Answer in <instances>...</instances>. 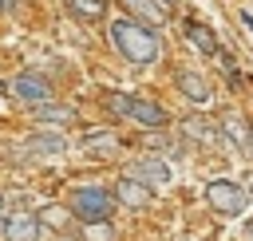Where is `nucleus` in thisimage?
I'll use <instances>...</instances> for the list:
<instances>
[{
	"instance_id": "f257e3e1",
	"label": "nucleus",
	"mask_w": 253,
	"mask_h": 241,
	"mask_svg": "<svg viewBox=\"0 0 253 241\" xmlns=\"http://www.w3.org/2000/svg\"><path fill=\"white\" fill-rule=\"evenodd\" d=\"M107 36H111V47H115L126 63L146 67V63H154V59L162 55V36H158L150 24H138V20H115V24L107 28Z\"/></svg>"
},
{
	"instance_id": "f03ea898",
	"label": "nucleus",
	"mask_w": 253,
	"mask_h": 241,
	"mask_svg": "<svg viewBox=\"0 0 253 241\" xmlns=\"http://www.w3.org/2000/svg\"><path fill=\"white\" fill-rule=\"evenodd\" d=\"M103 107H107L115 119H130V122H138V126H146V130H162V126L170 122V115H166L158 103L138 99V95H123V91H107V95H103Z\"/></svg>"
},
{
	"instance_id": "7ed1b4c3",
	"label": "nucleus",
	"mask_w": 253,
	"mask_h": 241,
	"mask_svg": "<svg viewBox=\"0 0 253 241\" xmlns=\"http://www.w3.org/2000/svg\"><path fill=\"white\" fill-rule=\"evenodd\" d=\"M115 194L111 190H103V186H75L71 194H67V209H71V217L75 221H111V213H115Z\"/></svg>"
},
{
	"instance_id": "20e7f679",
	"label": "nucleus",
	"mask_w": 253,
	"mask_h": 241,
	"mask_svg": "<svg viewBox=\"0 0 253 241\" xmlns=\"http://www.w3.org/2000/svg\"><path fill=\"white\" fill-rule=\"evenodd\" d=\"M206 205H213L221 217H237L245 205H249V194L237 186V182H225V178H213L206 186Z\"/></svg>"
},
{
	"instance_id": "39448f33",
	"label": "nucleus",
	"mask_w": 253,
	"mask_h": 241,
	"mask_svg": "<svg viewBox=\"0 0 253 241\" xmlns=\"http://www.w3.org/2000/svg\"><path fill=\"white\" fill-rule=\"evenodd\" d=\"M126 178H134V182H142V186H150V190H162V186H170V162L166 158H158V150L154 154H142V158H134L130 166H126Z\"/></svg>"
},
{
	"instance_id": "423d86ee",
	"label": "nucleus",
	"mask_w": 253,
	"mask_h": 241,
	"mask_svg": "<svg viewBox=\"0 0 253 241\" xmlns=\"http://www.w3.org/2000/svg\"><path fill=\"white\" fill-rule=\"evenodd\" d=\"M40 233H43V225L28 209H12L0 217V241H40Z\"/></svg>"
},
{
	"instance_id": "0eeeda50",
	"label": "nucleus",
	"mask_w": 253,
	"mask_h": 241,
	"mask_svg": "<svg viewBox=\"0 0 253 241\" xmlns=\"http://www.w3.org/2000/svg\"><path fill=\"white\" fill-rule=\"evenodd\" d=\"M8 95L32 107V103H47V99H51V87H47V79H43L40 71H20V75L8 83Z\"/></svg>"
},
{
	"instance_id": "6e6552de",
	"label": "nucleus",
	"mask_w": 253,
	"mask_h": 241,
	"mask_svg": "<svg viewBox=\"0 0 253 241\" xmlns=\"http://www.w3.org/2000/svg\"><path fill=\"white\" fill-rule=\"evenodd\" d=\"M32 119L40 122V126H55V130H67L71 122H75V111L67 107V103H32Z\"/></svg>"
},
{
	"instance_id": "1a4fd4ad",
	"label": "nucleus",
	"mask_w": 253,
	"mask_h": 241,
	"mask_svg": "<svg viewBox=\"0 0 253 241\" xmlns=\"http://www.w3.org/2000/svg\"><path fill=\"white\" fill-rule=\"evenodd\" d=\"M182 134L194 138V142H202V146H217V142H225L221 126H217L213 119H206V115H190V119H182Z\"/></svg>"
},
{
	"instance_id": "9d476101",
	"label": "nucleus",
	"mask_w": 253,
	"mask_h": 241,
	"mask_svg": "<svg viewBox=\"0 0 253 241\" xmlns=\"http://www.w3.org/2000/svg\"><path fill=\"white\" fill-rule=\"evenodd\" d=\"M67 134L63 130H55V126H47V130H32V138H28V150L32 154H43V158H55V154H67Z\"/></svg>"
},
{
	"instance_id": "9b49d317",
	"label": "nucleus",
	"mask_w": 253,
	"mask_h": 241,
	"mask_svg": "<svg viewBox=\"0 0 253 241\" xmlns=\"http://www.w3.org/2000/svg\"><path fill=\"white\" fill-rule=\"evenodd\" d=\"M111 194H115V201H119V205H130V209H146V205H150V194H154V190L123 174V178L115 182V190H111Z\"/></svg>"
},
{
	"instance_id": "f8f14e48",
	"label": "nucleus",
	"mask_w": 253,
	"mask_h": 241,
	"mask_svg": "<svg viewBox=\"0 0 253 241\" xmlns=\"http://www.w3.org/2000/svg\"><path fill=\"white\" fill-rule=\"evenodd\" d=\"M217 126H221V134H225V142H237V146H241L245 154L253 150V130H249V122H245L241 115H233V111H225Z\"/></svg>"
},
{
	"instance_id": "ddd939ff",
	"label": "nucleus",
	"mask_w": 253,
	"mask_h": 241,
	"mask_svg": "<svg viewBox=\"0 0 253 241\" xmlns=\"http://www.w3.org/2000/svg\"><path fill=\"white\" fill-rule=\"evenodd\" d=\"M182 32H186V40H190L202 55H217V47H221V43H217V32H213V28H206L202 20H186V28H182Z\"/></svg>"
},
{
	"instance_id": "4468645a",
	"label": "nucleus",
	"mask_w": 253,
	"mask_h": 241,
	"mask_svg": "<svg viewBox=\"0 0 253 241\" xmlns=\"http://www.w3.org/2000/svg\"><path fill=\"white\" fill-rule=\"evenodd\" d=\"M178 91H182L190 103H210V95H213V87L206 83L202 71H178Z\"/></svg>"
},
{
	"instance_id": "2eb2a0df",
	"label": "nucleus",
	"mask_w": 253,
	"mask_h": 241,
	"mask_svg": "<svg viewBox=\"0 0 253 241\" xmlns=\"http://www.w3.org/2000/svg\"><path fill=\"white\" fill-rule=\"evenodd\" d=\"M123 4L130 16H138V24H166V16H170L158 0H123Z\"/></svg>"
},
{
	"instance_id": "dca6fc26",
	"label": "nucleus",
	"mask_w": 253,
	"mask_h": 241,
	"mask_svg": "<svg viewBox=\"0 0 253 241\" xmlns=\"http://www.w3.org/2000/svg\"><path fill=\"white\" fill-rule=\"evenodd\" d=\"M83 146H87L91 154H115V150H119V138H115L111 130H87V134H83Z\"/></svg>"
},
{
	"instance_id": "f3484780",
	"label": "nucleus",
	"mask_w": 253,
	"mask_h": 241,
	"mask_svg": "<svg viewBox=\"0 0 253 241\" xmlns=\"http://www.w3.org/2000/svg\"><path fill=\"white\" fill-rule=\"evenodd\" d=\"M67 8L79 20H103L107 16V0H67Z\"/></svg>"
},
{
	"instance_id": "a211bd4d",
	"label": "nucleus",
	"mask_w": 253,
	"mask_h": 241,
	"mask_svg": "<svg viewBox=\"0 0 253 241\" xmlns=\"http://www.w3.org/2000/svg\"><path fill=\"white\" fill-rule=\"evenodd\" d=\"M40 217V225H55V229H67V221H71V209H59V205H47L43 213H36Z\"/></svg>"
},
{
	"instance_id": "6ab92c4d",
	"label": "nucleus",
	"mask_w": 253,
	"mask_h": 241,
	"mask_svg": "<svg viewBox=\"0 0 253 241\" xmlns=\"http://www.w3.org/2000/svg\"><path fill=\"white\" fill-rule=\"evenodd\" d=\"M111 225L107 221H87V241H111Z\"/></svg>"
},
{
	"instance_id": "aec40b11",
	"label": "nucleus",
	"mask_w": 253,
	"mask_h": 241,
	"mask_svg": "<svg viewBox=\"0 0 253 241\" xmlns=\"http://www.w3.org/2000/svg\"><path fill=\"white\" fill-rule=\"evenodd\" d=\"M245 241H253V217L245 221Z\"/></svg>"
},
{
	"instance_id": "412c9836",
	"label": "nucleus",
	"mask_w": 253,
	"mask_h": 241,
	"mask_svg": "<svg viewBox=\"0 0 253 241\" xmlns=\"http://www.w3.org/2000/svg\"><path fill=\"white\" fill-rule=\"evenodd\" d=\"M241 20H245V28H253V12H241Z\"/></svg>"
},
{
	"instance_id": "4be33fe9",
	"label": "nucleus",
	"mask_w": 253,
	"mask_h": 241,
	"mask_svg": "<svg viewBox=\"0 0 253 241\" xmlns=\"http://www.w3.org/2000/svg\"><path fill=\"white\" fill-rule=\"evenodd\" d=\"M249 130H253V122H249Z\"/></svg>"
},
{
	"instance_id": "5701e85b",
	"label": "nucleus",
	"mask_w": 253,
	"mask_h": 241,
	"mask_svg": "<svg viewBox=\"0 0 253 241\" xmlns=\"http://www.w3.org/2000/svg\"><path fill=\"white\" fill-rule=\"evenodd\" d=\"M0 205H4V198H0Z\"/></svg>"
},
{
	"instance_id": "b1692460",
	"label": "nucleus",
	"mask_w": 253,
	"mask_h": 241,
	"mask_svg": "<svg viewBox=\"0 0 253 241\" xmlns=\"http://www.w3.org/2000/svg\"><path fill=\"white\" fill-rule=\"evenodd\" d=\"M0 8H4V0H0Z\"/></svg>"
}]
</instances>
